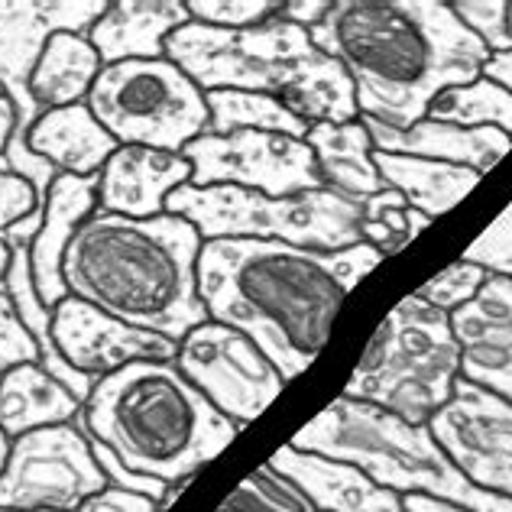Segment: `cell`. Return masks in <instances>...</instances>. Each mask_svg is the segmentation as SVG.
<instances>
[{"label":"cell","instance_id":"obj_46","mask_svg":"<svg viewBox=\"0 0 512 512\" xmlns=\"http://www.w3.org/2000/svg\"><path fill=\"white\" fill-rule=\"evenodd\" d=\"M509 33H512V0H509Z\"/></svg>","mask_w":512,"mask_h":512},{"label":"cell","instance_id":"obj_33","mask_svg":"<svg viewBox=\"0 0 512 512\" xmlns=\"http://www.w3.org/2000/svg\"><path fill=\"white\" fill-rule=\"evenodd\" d=\"M195 23L218 30H247L282 10L279 0H185Z\"/></svg>","mask_w":512,"mask_h":512},{"label":"cell","instance_id":"obj_26","mask_svg":"<svg viewBox=\"0 0 512 512\" xmlns=\"http://www.w3.org/2000/svg\"><path fill=\"white\" fill-rule=\"evenodd\" d=\"M373 163L383 185L399 192L415 211H422L431 221L438 214L451 211L483 179L474 169L435 163V159H422V156H402V153L373 150Z\"/></svg>","mask_w":512,"mask_h":512},{"label":"cell","instance_id":"obj_21","mask_svg":"<svg viewBox=\"0 0 512 512\" xmlns=\"http://www.w3.org/2000/svg\"><path fill=\"white\" fill-rule=\"evenodd\" d=\"M373 137V146L380 153H402V156H422L435 163L464 166L474 172H490L500 159L512 150V137L503 130H467L444 120H419L409 130L383 127L376 120H363Z\"/></svg>","mask_w":512,"mask_h":512},{"label":"cell","instance_id":"obj_11","mask_svg":"<svg viewBox=\"0 0 512 512\" xmlns=\"http://www.w3.org/2000/svg\"><path fill=\"white\" fill-rule=\"evenodd\" d=\"M192 163V185H237L263 195H299L325 188L315 153L302 137L266 130L201 133L182 150Z\"/></svg>","mask_w":512,"mask_h":512},{"label":"cell","instance_id":"obj_27","mask_svg":"<svg viewBox=\"0 0 512 512\" xmlns=\"http://www.w3.org/2000/svg\"><path fill=\"white\" fill-rule=\"evenodd\" d=\"M208 133H234V130H266L286 133V137H302L308 124L289 114L273 94L256 91H208Z\"/></svg>","mask_w":512,"mask_h":512},{"label":"cell","instance_id":"obj_39","mask_svg":"<svg viewBox=\"0 0 512 512\" xmlns=\"http://www.w3.org/2000/svg\"><path fill=\"white\" fill-rule=\"evenodd\" d=\"M328 7H331V0H286L279 10V17L289 20V23H299V26H305V30H312V26L328 13Z\"/></svg>","mask_w":512,"mask_h":512},{"label":"cell","instance_id":"obj_40","mask_svg":"<svg viewBox=\"0 0 512 512\" xmlns=\"http://www.w3.org/2000/svg\"><path fill=\"white\" fill-rule=\"evenodd\" d=\"M480 75L487 78V82L500 85L503 91L512 94V49H503V52H490V59L483 62Z\"/></svg>","mask_w":512,"mask_h":512},{"label":"cell","instance_id":"obj_17","mask_svg":"<svg viewBox=\"0 0 512 512\" xmlns=\"http://www.w3.org/2000/svg\"><path fill=\"white\" fill-rule=\"evenodd\" d=\"M192 182V163L182 153L120 146L98 172V211L120 218H159L175 188Z\"/></svg>","mask_w":512,"mask_h":512},{"label":"cell","instance_id":"obj_14","mask_svg":"<svg viewBox=\"0 0 512 512\" xmlns=\"http://www.w3.org/2000/svg\"><path fill=\"white\" fill-rule=\"evenodd\" d=\"M52 344L59 357L88 380H104L137 360H175L179 344L163 334L130 328L94 305L65 295L52 308Z\"/></svg>","mask_w":512,"mask_h":512},{"label":"cell","instance_id":"obj_23","mask_svg":"<svg viewBox=\"0 0 512 512\" xmlns=\"http://www.w3.org/2000/svg\"><path fill=\"white\" fill-rule=\"evenodd\" d=\"M82 409L85 402L69 386H62L56 376H49L39 363H23V367L0 376V428L10 438L30 435V431L49 425L78 422Z\"/></svg>","mask_w":512,"mask_h":512},{"label":"cell","instance_id":"obj_29","mask_svg":"<svg viewBox=\"0 0 512 512\" xmlns=\"http://www.w3.org/2000/svg\"><path fill=\"white\" fill-rule=\"evenodd\" d=\"M431 218H425L422 211H415L406 198L393 188H383L380 195L363 198V218H360V240L370 244L373 250L386 256L399 253L406 244H412V237H419Z\"/></svg>","mask_w":512,"mask_h":512},{"label":"cell","instance_id":"obj_25","mask_svg":"<svg viewBox=\"0 0 512 512\" xmlns=\"http://www.w3.org/2000/svg\"><path fill=\"white\" fill-rule=\"evenodd\" d=\"M104 62L82 33H52L30 72V98L39 111L85 104Z\"/></svg>","mask_w":512,"mask_h":512},{"label":"cell","instance_id":"obj_34","mask_svg":"<svg viewBox=\"0 0 512 512\" xmlns=\"http://www.w3.org/2000/svg\"><path fill=\"white\" fill-rule=\"evenodd\" d=\"M451 7L457 13V20H461L490 52L512 49L509 0H457Z\"/></svg>","mask_w":512,"mask_h":512},{"label":"cell","instance_id":"obj_24","mask_svg":"<svg viewBox=\"0 0 512 512\" xmlns=\"http://www.w3.org/2000/svg\"><path fill=\"white\" fill-rule=\"evenodd\" d=\"M305 143L312 146L318 175L325 188L341 192L347 198H370L383 192V179L373 163V137L363 117L350 124H315L308 127Z\"/></svg>","mask_w":512,"mask_h":512},{"label":"cell","instance_id":"obj_13","mask_svg":"<svg viewBox=\"0 0 512 512\" xmlns=\"http://www.w3.org/2000/svg\"><path fill=\"white\" fill-rule=\"evenodd\" d=\"M428 428L474 487L512 500V402L457 380L451 402Z\"/></svg>","mask_w":512,"mask_h":512},{"label":"cell","instance_id":"obj_32","mask_svg":"<svg viewBox=\"0 0 512 512\" xmlns=\"http://www.w3.org/2000/svg\"><path fill=\"white\" fill-rule=\"evenodd\" d=\"M487 279H490V273L480 269L477 263L454 260L451 266H444L438 276H431L415 295H419L422 302H428L431 308H438V312L454 315L477 299L480 289L487 286Z\"/></svg>","mask_w":512,"mask_h":512},{"label":"cell","instance_id":"obj_22","mask_svg":"<svg viewBox=\"0 0 512 512\" xmlns=\"http://www.w3.org/2000/svg\"><path fill=\"white\" fill-rule=\"evenodd\" d=\"M26 146L56 172L78 175V179L98 175L107 159L120 150V143L91 114L88 101L43 111L26 133Z\"/></svg>","mask_w":512,"mask_h":512},{"label":"cell","instance_id":"obj_1","mask_svg":"<svg viewBox=\"0 0 512 512\" xmlns=\"http://www.w3.org/2000/svg\"><path fill=\"white\" fill-rule=\"evenodd\" d=\"M383 263L370 244L344 250L279 240H208L198 256V295L211 321L244 331L282 380L308 370L344 299Z\"/></svg>","mask_w":512,"mask_h":512},{"label":"cell","instance_id":"obj_19","mask_svg":"<svg viewBox=\"0 0 512 512\" xmlns=\"http://www.w3.org/2000/svg\"><path fill=\"white\" fill-rule=\"evenodd\" d=\"M94 211H98V175L78 179V175L59 172L52 179L43 205V221H39V231L30 240L33 282L49 308H56L69 295L62 279V256L69 250L75 231Z\"/></svg>","mask_w":512,"mask_h":512},{"label":"cell","instance_id":"obj_45","mask_svg":"<svg viewBox=\"0 0 512 512\" xmlns=\"http://www.w3.org/2000/svg\"><path fill=\"white\" fill-rule=\"evenodd\" d=\"M0 512H20V509H0ZM23 512H59V509H23Z\"/></svg>","mask_w":512,"mask_h":512},{"label":"cell","instance_id":"obj_15","mask_svg":"<svg viewBox=\"0 0 512 512\" xmlns=\"http://www.w3.org/2000/svg\"><path fill=\"white\" fill-rule=\"evenodd\" d=\"M104 7L107 4H72V0L0 4V85L20 101L33 124L43 114L30 98V72L39 59V49L52 33L88 36Z\"/></svg>","mask_w":512,"mask_h":512},{"label":"cell","instance_id":"obj_43","mask_svg":"<svg viewBox=\"0 0 512 512\" xmlns=\"http://www.w3.org/2000/svg\"><path fill=\"white\" fill-rule=\"evenodd\" d=\"M10 266H13V240L7 234H0V289L10 276Z\"/></svg>","mask_w":512,"mask_h":512},{"label":"cell","instance_id":"obj_41","mask_svg":"<svg viewBox=\"0 0 512 512\" xmlns=\"http://www.w3.org/2000/svg\"><path fill=\"white\" fill-rule=\"evenodd\" d=\"M402 506H406V512H470L464 506H454V503H444V500H431V496H402Z\"/></svg>","mask_w":512,"mask_h":512},{"label":"cell","instance_id":"obj_20","mask_svg":"<svg viewBox=\"0 0 512 512\" xmlns=\"http://www.w3.org/2000/svg\"><path fill=\"white\" fill-rule=\"evenodd\" d=\"M192 20L185 0H114L88 30L104 65L166 59V39Z\"/></svg>","mask_w":512,"mask_h":512},{"label":"cell","instance_id":"obj_37","mask_svg":"<svg viewBox=\"0 0 512 512\" xmlns=\"http://www.w3.org/2000/svg\"><path fill=\"white\" fill-rule=\"evenodd\" d=\"M23 221H43V198L26 175L0 169V234H10Z\"/></svg>","mask_w":512,"mask_h":512},{"label":"cell","instance_id":"obj_5","mask_svg":"<svg viewBox=\"0 0 512 512\" xmlns=\"http://www.w3.org/2000/svg\"><path fill=\"white\" fill-rule=\"evenodd\" d=\"M166 59L201 91H256L302 124H350L360 117L357 91L341 62L325 56L305 26L279 13L247 30H218L188 20L166 39Z\"/></svg>","mask_w":512,"mask_h":512},{"label":"cell","instance_id":"obj_44","mask_svg":"<svg viewBox=\"0 0 512 512\" xmlns=\"http://www.w3.org/2000/svg\"><path fill=\"white\" fill-rule=\"evenodd\" d=\"M10 448H13V438L7 435L4 428H0V474H4V467L10 461Z\"/></svg>","mask_w":512,"mask_h":512},{"label":"cell","instance_id":"obj_6","mask_svg":"<svg viewBox=\"0 0 512 512\" xmlns=\"http://www.w3.org/2000/svg\"><path fill=\"white\" fill-rule=\"evenodd\" d=\"M289 444L354 464L373 483L399 496L419 493L467 509L477 493L428 425H412L393 412L347 396L321 409L302 431H295Z\"/></svg>","mask_w":512,"mask_h":512},{"label":"cell","instance_id":"obj_7","mask_svg":"<svg viewBox=\"0 0 512 512\" xmlns=\"http://www.w3.org/2000/svg\"><path fill=\"white\" fill-rule=\"evenodd\" d=\"M457 380L461 347L451 315L412 292L376 328L341 396L370 402L412 425H428L451 402Z\"/></svg>","mask_w":512,"mask_h":512},{"label":"cell","instance_id":"obj_30","mask_svg":"<svg viewBox=\"0 0 512 512\" xmlns=\"http://www.w3.org/2000/svg\"><path fill=\"white\" fill-rule=\"evenodd\" d=\"M30 127H33V120L26 117L20 101L0 85V169L26 175V179L36 185V192L46 205L49 185L59 172L30 153V146H26V133H30Z\"/></svg>","mask_w":512,"mask_h":512},{"label":"cell","instance_id":"obj_2","mask_svg":"<svg viewBox=\"0 0 512 512\" xmlns=\"http://www.w3.org/2000/svg\"><path fill=\"white\" fill-rule=\"evenodd\" d=\"M312 43L344 65L363 120L409 130L444 88L480 78L490 49L448 0H331Z\"/></svg>","mask_w":512,"mask_h":512},{"label":"cell","instance_id":"obj_4","mask_svg":"<svg viewBox=\"0 0 512 512\" xmlns=\"http://www.w3.org/2000/svg\"><path fill=\"white\" fill-rule=\"evenodd\" d=\"M78 422L127 470L159 483L192 480L240 431L175 360H137L104 376Z\"/></svg>","mask_w":512,"mask_h":512},{"label":"cell","instance_id":"obj_31","mask_svg":"<svg viewBox=\"0 0 512 512\" xmlns=\"http://www.w3.org/2000/svg\"><path fill=\"white\" fill-rule=\"evenodd\" d=\"M218 512H318V509L286 474H279L266 461L244 477V483L218 506Z\"/></svg>","mask_w":512,"mask_h":512},{"label":"cell","instance_id":"obj_36","mask_svg":"<svg viewBox=\"0 0 512 512\" xmlns=\"http://www.w3.org/2000/svg\"><path fill=\"white\" fill-rule=\"evenodd\" d=\"M461 260L477 263L480 269H487L490 276L512 279V201L500 218L464 250Z\"/></svg>","mask_w":512,"mask_h":512},{"label":"cell","instance_id":"obj_16","mask_svg":"<svg viewBox=\"0 0 512 512\" xmlns=\"http://www.w3.org/2000/svg\"><path fill=\"white\" fill-rule=\"evenodd\" d=\"M461 380L512 402V279L490 276L470 305L451 315Z\"/></svg>","mask_w":512,"mask_h":512},{"label":"cell","instance_id":"obj_35","mask_svg":"<svg viewBox=\"0 0 512 512\" xmlns=\"http://www.w3.org/2000/svg\"><path fill=\"white\" fill-rule=\"evenodd\" d=\"M23 363H43L39 341L23 325L10 292L0 289V376L23 367Z\"/></svg>","mask_w":512,"mask_h":512},{"label":"cell","instance_id":"obj_10","mask_svg":"<svg viewBox=\"0 0 512 512\" xmlns=\"http://www.w3.org/2000/svg\"><path fill=\"white\" fill-rule=\"evenodd\" d=\"M107 487L94 444L78 422L49 425L13 438L10 461L0 474V509L75 512Z\"/></svg>","mask_w":512,"mask_h":512},{"label":"cell","instance_id":"obj_9","mask_svg":"<svg viewBox=\"0 0 512 512\" xmlns=\"http://www.w3.org/2000/svg\"><path fill=\"white\" fill-rule=\"evenodd\" d=\"M88 107L120 146L182 153L208 133L205 91L169 59L104 65Z\"/></svg>","mask_w":512,"mask_h":512},{"label":"cell","instance_id":"obj_28","mask_svg":"<svg viewBox=\"0 0 512 512\" xmlns=\"http://www.w3.org/2000/svg\"><path fill=\"white\" fill-rule=\"evenodd\" d=\"M431 120H444V124H457L467 130H503L512 137V94L500 85L487 82V78H474L467 85L444 88L428 107Z\"/></svg>","mask_w":512,"mask_h":512},{"label":"cell","instance_id":"obj_18","mask_svg":"<svg viewBox=\"0 0 512 512\" xmlns=\"http://www.w3.org/2000/svg\"><path fill=\"white\" fill-rule=\"evenodd\" d=\"M269 464L286 474L318 512H406L399 493L373 483L360 467L338 457L282 444Z\"/></svg>","mask_w":512,"mask_h":512},{"label":"cell","instance_id":"obj_8","mask_svg":"<svg viewBox=\"0 0 512 512\" xmlns=\"http://www.w3.org/2000/svg\"><path fill=\"white\" fill-rule=\"evenodd\" d=\"M169 214H179L205 240H279L292 247L344 250L363 244L360 218L363 201L331 188L299 195H263L237 185H182L166 201Z\"/></svg>","mask_w":512,"mask_h":512},{"label":"cell","instance_id":"obj_3","mask_svg":"<svg viewBox=\"0 0 512 512\" xmlns=\"http://www.w3.org/2000/svg\"><path fill=\"white\" fill-rule=\"evenodd\" d=\"M205 240L179 214L120 218L94 211L62 256L65 289L130 328L182 344L205 325L198 256Z\"/></svg>","mask_w":512,"mask_h":512},{"label":"cell","instance_id":"obj_38","mask_svg":"<svg viewBox=\"0 0 512 512\" xmlns=\"http://www.w3.org/2000/svg\"><path fill=\"white\" fill-rule=\"evenodd\" d=\"M75 512H159V503L153 500V496L120 490V487H111V483H107L104 490L88 496V500Z\"/></svg>","mask_w":512,"mask_h":512},{"label":"cell","instance_id":"obj_12","mask_svg":"<svg viewBox=\"0 0 512 512\" xmlns=\"http://www.w3.org/2000/svg\"><path fill=\"white\" fill-rule=\"evenodd\" d=\"M175 363L211 406L240 428L250 425L266 406H273V399L286 389L273 360L244 331L218 325L211 318L185 334Z\"/></svg>","mask_w":512,"mask_h":512},{"label":"cell","instance_id":"obj_42","mask_svg":"<svg viewBox=\"0 0 512 512\" xmlns=\"http://www.w3.org/2000/svg\"><path fill=\"white\" fill-rule=\"evenodd\" d=\"M467 509H470V512H512V500H509V496L487 493V490H480V487H477L474 500H470Z\"/></svg>","mask_w":512,"mask_h":512}]
</instances>
